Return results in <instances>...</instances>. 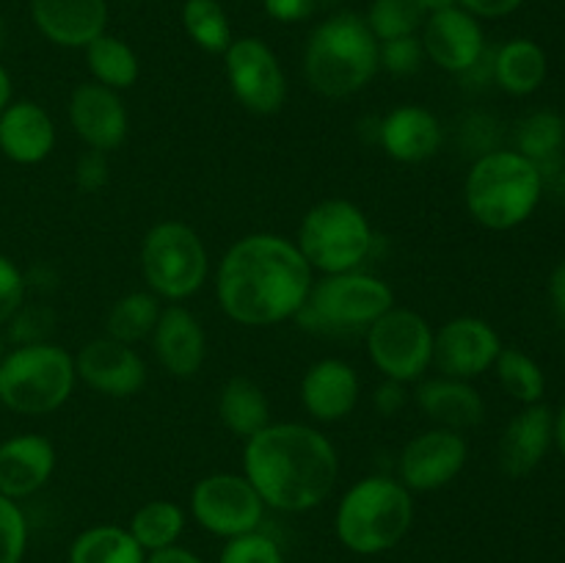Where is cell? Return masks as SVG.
I'll return each instance as SVG.
<instances>
[{
	"mask_svg": "<svg viewBox=\"0 0 565 563\" xmlns=\"http://www.w3.org/2000/svg\"><path fill=\"white\" fill-rule=\"evenodd\" d=\"M315 270L296 241L276 232H252L232 243L215 270V298L241 326L296 320L312 290Z\"/></svg>",
	"mask_w": 565,
	"mask_h": 563,
	"instance_id": "obj_1",
	"label": "cell"
},
{
	"mask_svg": "<svg viewBox=\"0 0 565 563\" xmlns=\"http://www.w3.org/2000/svg\"><path fill=\"white\" fill-rule=\"evenodd\" d=\"M243 475L265 508L303 513L323 506L340 475L337 447L307 423H270L243 447Z\"/></svg>",
	"mask_w": 565,
	"mask_h": 563,
	"instance_id": "obj_2",
	"label": "cell"
},
{
	"mask_svg": "<svg viewBox=\"0 0 565 563\" xmlns=\"http://www.w3.org/2000/svg\"><path fill=\"white\" fill-rule=\"evenodd\" d=\"M379 75V39L356 11H334L312 28L303 47V77L326 99H345Z\"/></svg>",
	"mask_w": 565,
	"mask_h": 563,
	"instance_id": "obj_3",
	"label": "cell"
},
{
	"mask_svg": "<svg viewBox=\"0 0 565 563\" xmlns=\"http://www.w3.org/2000/svg\"><path fill=\"white\" fill-rule=\"evenodd\" d=\"M544 174L516 149H491L475 158L463 180L469 215L491 232H508L530 221L544 199Z\"/></svg>",
	"mask_w": 565,
	"mask_h": 563,
	"instance_id": "obj_4",
	"label": "cell"
},
{
	"mask_svg": "<svg viewBox=\"0 0 565 563\" xmlns=\"http://www.w3.org/2000/svg\"><path fill=\"white\" fill-rule=\"evenodd\" d=\"M414 513V491L392 475H367L337 502V541L353 555H381L406 539Z\"/></svg>",
	"mask_w": 565,
	"mask_h": 563,
	"instance_id": "obj_5",
	"label": "cell"
},
{
	"mask_svg": "<svg viewBox=\"0 0 565 563\" xmlns=\"http://www.w3.org/2000/svg\"><path fill=\"white\" fill-rule=\"evenodd\" d=\"M77 384L75 353L58 342L6 348L0 359V406L25 417H44L64 406Z\"/></svg>",
	"mask_w": 565,
	"mask_h": 563,
	"instance_id": "obj_6",
	"label": "cell"
},
{
	"mask_svg": "<svg viewBox=\"0 0 565 563\" xmlns=\"http://www.w3.org/2000/svg\"><path fill=\"white\" fill-rule=\"evenodd\" d=\"M392 307H395L392 287L379 276L356 268L315 279L296 320L301 329L318 334H367L370 326Z\"/></svg>",
	"mask_w": 565,
	"mask_h": 563,
	"instance_id": "obj_7",
	"label": "cell"
},
{
	"mask_svg": "<svg viewBox=\"0 0 565 563\" xmlns=\"http://www.w3.org/2000/svg\"><path fill=\"white\" fill-rule=\"evenodd\" d=\"M375 232L367 213L351 199H323L312 204L298 226L296 246L320 274H345L362 268L373 254Z\"/></svg>",
	"mask_w": 565,
	"mask_h": 563,
	"instance_id": "obj_8",
	"label": "cell"
},
{
	"mask_svg": "<svg viewBox=\"0 0 565 563\" xmlns=\"http://www.w3.org/2000/svg\"><path fill=\"white\" fill-rule=\"evenodd\" d=\"M138 265L147 290L169 304L196 296L210 276L207 246L185 221H158L149 226L138 252Z\"/></svg>",
	"mask_w": 565,
	"mask_h": 563,
	"instance_id": "obj_9",
	"label": "cell"
},
{
	"mask_svg": "<svg viewBox=\"0 0 565 563\" xmlns=\"http://www.w3.org/2000/svg\"><path fill=\"white\" fill-rule=\"evenodd\" d=\"M434 326L408 307H392L367 329V357L384 379L412 384L434 364Z\"/></svg>",
	"mask_w": 565,
	"mask_h": 563,
	"instance_id": "obj_10",
	"label": "cell"
},
{
	"mask_svg": "<svg viewBox=\"0 0 565 563\" xmlns=\"http://www.w3.org/2000/svg\"><path fill=\"white\" fill-rule=\"evenodd\" d=\"M191 513L199 528L226 541L263 528L265 502L246 475L213 472L193 486Z\"/></svg>",
	"mask_w": 565,
	"mask_h": 563,
	"instance_id": "obj_11",
	"label": "cell"
},
{
	"mask_svg": "<svg viewBox=\"0 0 565 563\" xmlns=\"http://www.w3.org/2000/svg\"><path fill=\"white\" fill-rule=\"evenodd\" d=\"M224 72L232 97L254 116H274L287 103V77L268 42L237 36L224 53Z\"/></svg>",
	"mask_w": 565,
	"mask_h": 563,
	"instance_id": "obj_12",
	"label": "cell"
},
{
	"mask_svg": "<svg viewBox=\"0 0 565 563\" xmlns=\"http://www.w3.org/2000/svg\"><path fill=\"white\" fill-rule=\"evenodd\" d=\"M467 458L469 445L463 434L434 425L406 442L397 458V480L408 491L445 489L463 472Z\"/></svg>",
	"mask_w": 565,
	"mask_h": 563,
	"instance_id": "obj_13",
	"label": "cell"
},
{
	"mask_svg": "<svg viewBox=\"0 0 565 563\" xmlns=\"http://www.w3.org/2000/svg\"><path fill=\"white\" fill-rule=\"evenodd\" d=\"M502 340L489 320L478 315H458L434 334V364L441 375L472 381L494 368Z\"/></svg>",
	"mask_w": 565,
	"mask_h": 563,
	"instance_id": "obj_14",
	"label": "cell"
},
{
	"mask_svg": "<svg viewBox=\"0 0 565 563\" xmlns=\"http://www.w3.org/2000/svg\"><path fill=\"white\" fill-rule=\"evenodd\" d=\"M75 373L77 381L92 392L114 401L138 395L147 386L149 370L141 353L132 346L110 337H94L81 351L75 353Z\"/></svg>",
	"mask_w": 565,
	"mask_h": 563,
	"instance_id": "obj_15",
	"label": "cell"
},
{
	"mask_svg": "<svg viewBox=\"0 0 565 563\" xmlns=\"http://www.w3.org/2000/svg\"><path fill=\"white\" fill-rule=\"evenodd\" d=\"M419 42H423L425 59L450 75H467L489 50L480 20L461 6L425 17Z\"/></svg>",
	"mask_w": 565,
	"mask_h": 563,
	"instance_id": "obj_16",
	"label": "cell"
},
{
	"mask_svg": "<svg viewBox=\"0 0 565 563\" xmlns=\"http://www.w3.org/2000/svg\"><path fill=\"white\" fill-rule=\"evenodd\" d=\"M70 125L72 132L94 152H114L127 141L130 132V114L119 92L103 83H81L70 97Z\"/></svg>",
	"mask_w": 565,
	"mask_h": 563,
	"instance_id": "obj_17",
	"label": "cell"
},
{
	"mask_svg": "<svg viewBox=\"0 0 565 563\" xmlns=\"http://www.w3.org/2000/svg\"><path fill=\"white\" fill-rule=\"evenodd\" d=\"M31 22L50 44L83 50L108 31V0H31Z\"/></svg>",
	"mask_w": 565,
	"mask_h": 563,
	"instance_id": "obj_18",
	"label": "cell"
},
{
	"mask_svg": "<svg viewBox=\"0 0 565 563\" xmlns=\"http://www.w3.org/2000/svg\"><path fill=\"white\" fill-rule=\"evenodd\" d=\"M362 381L356 368L340 357H326L309 364L301 379V406L315 423H340L356 408Z\"/></svg>",
	"mask_w": 565,
	"mask_h": 563,
	"instance_id": "obj_19",
	"label": "cell"
},
{
	"mask_svg": "<svg viewBox=\"0 0 565 563\" xmlns=\"http://www.w3.org/2000/svg\"><path fill=\"white\" fill-rule=\"evenodd\" d=\"M152 348L160 368L174 379H193L207 357V334L196 315L182 304H166L152 331Z\"/></svg>",
	"mask_w": 565,
	"mask_h": 563,
	"instance_id": "obj_20",
	"label": "cell"
},
{
	"mask_svg": "<svg viewBox=\"0 0 565 563\" xmlns=\"http://www.w3.org/2000/svg\"><path fill=\"white\" fill-rule=\"evenodd\" d=\"M375 141L397 163H425L445 141L439 116L425 105H397L375 125Z\"/></svg>",
	"mask_w": 565,
	"mask_h": 563,
	"instance_id": "obj_21",
	"label": "cell"
},
{
	"mask_svg": "<svg viewBox=\"0 0 565 563\" xmlns=\"http://www.w3.org/2000/svg\"><path fill=\"white\" fill-rule=\"evenodd\" d=\"M55 445L42 434H14L0 442V495L25 500L50 484L55 472Z\"/></svg>",
	"mask_w": 565,
	"mask_h": 563,
	"instance_id": "obj_22",
	"label": "cell"
},
{
	"mask_svg": "<svg viewBox=\"0 0 565 563\" xmlns=\"http://www.w3.org/2000/svg\"><path fill=\"white\" fill-rule=\"evenodd\" d=\"M552 428H555V412L544 401L530 403L513 414L502 431L500 450H497L502 472L508 478H524L533 472L555 445Z\"/></svg>",
	"mask_w": 565,
	"mask_h": 563,
	"instance_id": "obj_23",
	"label": "cell"
},
{
	"mask_svg": "<svg viewBox=\"0 0 565 563\" xmlns=\"http://www.w3.org/2000/svg\"><path fill=\"white\" fill-rule=\"evenodd\" d=\"M55 121L36 99H11L0 110V155L17 166H36L53 155Z\"/></svg>",
	"mask_w": 565,
	"mask_h": 563,
	"instance_id": "obj_24",
	"label": "cell"
},
{
	"mask_svg": "<svg viewBox=\"0 0 565 563\" xmlns=\"http://www.w3.org/2000/svg\"><path fill=\"white\" fill-rule=\"evenodd\" d=\"M417 406L425 417L439 428H450L463 434L469 428H478L486 417V401L472 381L450 379V375H436L423 381L414 392Z\"/></svg>",
	"mask_w": 565,
	"mask_h": 563,
	"instance_id": "obj_25",
	"label": "cell"
},
{
	"mask_svg": "<svg viewBox=\"0 0 565 563\" xmlns=\"http://www.w3.org/2000/svg\"><path fill=\"white\" fill-rule=\"evenodd\" d=\"M550 59L533 39H508L494 50V83L511 97H530L544 86Z\"/></svg>",
	"mask_w": 565,
	"mask_h": 563,
	"instance_id": "obj_26",
	"label": "cell"
},
{
	"mask_svg": "<svg viewBox=\"0 0 565 563\" xmlns=\"http://www.w3.org/2000/svg\"><path fill=\"white\" fill-rule=\"evenodd\" d=\"M218 419L232 436L246 442L265 425H270V403L263 386L248 375H232L218 392Z\"/></svg>",
	"mask_w": 565,
	"mask_h": 563,
	"instance_id": "obj_27",
	"label": "cell"
},
{
	"mask_svg": "<svg viewBox=\"0 0 565 563\" xmlns=\"http://www.w3.org/2000/svg\"><path fill=\"white\" fill-rule=\"evenodd\" d=\"M141 550L132 533L121 524H92L72 539L66 563H143Z\"/></svg>",
	"mask_w": 565,
	"mask_h": 563,
	"instance_id": "obj_28",
	"label": "cell"
},
{
	"mask_svg": "<svg viewBox=\"0 0 565 563\" xmlns=\"http://www.w3.org/2000/svg\"><path fill=\"white\" fill-rule=\"evenodd\" d=\"M83 50H86V66L92 72L94 83H103L114 92H125V88H132L138 83L141 61H138L136 50L125 39L105 31L103 36H97Z\"/></svg>",
	"mask_w": 565,
	"mask_h": 563,
	"instance_id": "obj_29",
	"label": "cell"
},
{
	"mask_svg": "<svg viewBox=\"0 0 565 563\" xmlns=\"http://www.w3.org/2000/svg\"><path fill=\"white\" fill-rule=\"evenodd\" d=\"M160 309L163 307H160V298L154 293H125V296H119L110 304L108 315H105V337L127 342V346L149 340L160 318Z\"/></svg>",
	"mask_w": 565,
	"mask_h": 563,
	"instance_id": "obj_30",
	"label": "cell"
},
{
	"mask_svg": "<svg viewBox=\"0 0 565 563\" xmlns=\"http://www.w3.org/2000/svg\"><path fill=\"white\" fill-rule=\"evenodd\" d=\"M180 20L185 36L210 55H224L235 42L230 14L218 0H185Z\"/></svg>",
	"mask_w": 565,
	"mask_h": 563,
	"instance_id": "obj_31",
	"label": "cell"
},
{
	"mask_svg": "<svg viewBox=\"0 0 565 563\" xmlns=\"http://www.w3.org/2000/svg\"><path fill=\"white\" fill-rule=\"evenodd\" d=\"M565 147V119L555 110H533L524 116L513 132V149L535 166H546L563 158Z\"/></svg>",
	"mask_w": 565,
	"mask_h": 563,
	"instance_id": "obj_32",
	"label": "cell"
},
{
	"mask_svg": "<svg viewBox=\"0 0 565 563\" xmlns=\"http://www.w3.org/2000/svg\"><path fill=\"white\" fill-rule=\"evenodd\" d=\"M127 530L143 552L163 550V546L180 544V535L185 530V511L171 500H149L132 513Z\"/></svg>",
	"mask_w": 565,
	"mask_h": 563,
	"instance_id": "obj_33",
	"label": "cell"
},
{
	"mask_svg": "<svg viewBox=\"0 0 565 563\" xmlns=\"http://www.w3.org/2000/svg\"><path fill=\"white\" fill-rule=\"evenodd\" d=\"M497 381H500L502 390L519 401L522 406L530 403H541L546 395V375L541 370V364L535 362L530 353H524L522 348L502 346L500 357H497L494 368Z\"/></svg>",
	"mask_w": 565,
	"mask_h": 563,
	"instance_id": "obj_34",
	"label": "cell"
},
{
	"mask_svg": "<svg viewBox=\"0 0 565 563\" xmlns=\"http://www.w3.org/2000/svg\"><path fill=\"white\" fill-rule=\"evenodd\" d=\"M425 9L419 0H373L364 22L379 42L401 36H417L425 25Z\"/></svg>",
	"mask_w": 565,
	"mask_h": 563,
	"instance_id": "obj_35",
	"label": "cell"
},
{
	"mask_svg": "<svg viewBox=\"0 0 565 563\" xmlns=\"http://www.w3.org/2000/svg\"><path fill=\"white\" fill-rule=\"evenodd\" d=\"M218 563H285V552L274 535L254 530V533L226 539Z\"/></svg>",
	"mask_w": 565,
	"mask_h": 563,
	"instance_id": "obj_36",
	"label": "cell"
},
{
	"mask_svg": "<svg viewBox=\"0 0 565 563\" xmlns=\"http://www.w3.org/2000/svg\"><path fill=\"white\" fill-rule=\"evenodd\" d=\"M28 552V517L20 502L0 495V563H22Z\"/></svg>",
	"mask_w": 565,
	"mask_h": 563,
	"instance_id": "obj_37",
	"label": "cell"
},
{
	"mask_svg": "<svg viewBox=\"0 0 565 563\" xmlns=\"http://www.w3.org/2000/svg\"><path fill=\"white\" fill-rule=\"evenodd\" d=\"M425 50L423 42L417 36H401V39H386L379 42V70L390 72V75L406 77L414 72L423 70L425 64Z\"/></svg>",
	"mask_w": 565,
	"mask_h": 563,
	"instance_id": "obj_38",
	"label": "cell"
},
{
	"mask_svg": "<svg viewBox=\"0 0 565 563\" xmlns=\"http://www.w3.org/2000/svg\"><path fill=\"white\" fill-rule=\"evenodd\" d=\"M28 279L20 265L11 257L0 254V326H9V320L25 304Z\"/></svg>",
	"mask_w": 565,
	"mask_h": 563,
	"instance_id": "obj_39",
	"label": "cell"
},
{
	"mask_svg": "<svg viewBox=\"0 0 565 563\" xmlns=\"http://www.w3.org/2000/svg\"><path fill=\"white\" fill-rule=\"evenodd\" d=\"M334 3L337 0H263V9L274 22L298 25V22H307L329 11Z\"/></svg>",
	"mask_w": 565,
	"mask_h": 563,
	"instance_id": "obj_40",
	"label": "cell"
},
{
	"mask_svg": "<svg viewBox=\"0 0 565 563\" xmlns=\"http://www.w3.org/2000/svg\"><path fill=\"white\" fill-rule=\"evenodd\" d=\"M72 177H75V185L81 188L83 193L103 191V188L108 185V180H110L108 155L94 152V149H86V152L77 158Z\"/></svg>",
	"mask_w": 565,
	"mask_h": 563,
	"instance_id": "obj_41",
	"label": "cell"
},
{
	"mask_svg": "<svg viewBox=\"0 0 565 563\" xmlns=\"http://www.w3.org/2000/svg\"><path fill=\"white\" fill-rule=\"evenodd\" d=\"M406 401H408L406 384H401V381H390V379L381 381L379 390H375L373 395L375 408H379L384 417H395V414H401L403 406H406Z\"/></svg>",
	"mask_w": 565,
	"mask_h": 563,
	"instance_id": "obj_42",
	"label": "cell"
},
{
	"mask_svg": "<svg viewBox=\"0 0 565 563\" xmlns=\"http://www.w3.org/2000/svg\"><path fill=\"white\" fill-rule=\"evenodd\" d=\"M522 3L524 0H458V6L478 20H502L522 9Z\"/></svg>",
	"mask_w": 565,
	"mask_h": 563,
	"instance_id": "obj_43",
	"label": "cell"
},
{
	"mask_svg": "<svg viewBox=\"0 0 565 563\" xmlns=\"http://www.w3.org/2000/svg\"><path fill=\"white\" fill-rule=\"evenodd\" d=\"M143 563H204V561L196 555V552L188 550V546L171 544V546H163V550L147 552V561Z\"/></svg>",
	"mask_w": 565,
	"mask_h": 563,
	"instance_id": "obj_44",
	"label": "cell"
},
{
	"mask_svg": "<svg viewBox=\"0 0 565 563\" xmlns=\"http://www.w3.org/2000/svg\"><path fill=\"white\" fill-rule=\"evenodd\" d=\"M546 290H550L552 309H555L557 318L565 323V259L561 265H555V270L550 274V285H546Z\"/></svg>",
	"mask_w": 565,
	"mask_h": 563,
	"instance_id": "obj_45",
	"label": "cell"
},
{
	"mask_svg": "<svg viewBox=\"0 0 565 563\" xmlns=\"http://www.w3.org/2000/svg\"><path fill=\"white\" fill-rule=\"evenodd\" d=\"M11 99H14V83H11L9 70L0 64V110H3Z\"/></svg>",
	"mask_w": 565,
	"mask_h": 563,
	"instance_id": "obj_46",
	"label": "cell"
},
{
	"mask_svg": "<svg viewBox=\"0 0 565 563\" xmlns=\"http://www.w3.org/2000/svg\"><path fill=\"white\" fill-rule=\"evenodd\" d=\"M552 436H555V447L561 450L563 461H565V403L557 408L555 414V428H552Z\"/></svg>",
	"mask_w": 565,
	"mask_h": 563,
	"instance_id": "obj_47",
	"label": "cell"
},
{
	"mask_svg": "<svg viewBox=\"0 0 565 563\" xmlns=\"http://www.w3.org/2000/svg\"><path fill=\"white\" fill-rule=\"evenodd\" d=\"M419 6L425 9V14H436V11H445L458 6V0H419Z\"/></svg>",
	"mask_w": 565,
	"mask_h": 563,
	"instance_id": "obj_48",
	"label": "cell"
},
{
	"mask_svg": "<svg viewBox=\"0 0 565 563\" xmlns=\"http://www.w3.org/2000/svg\"><path fill=\"white\" fill-rule=\"evenodd\" d=\"M6 42H9V25H6V17L0 14V53H3Z\"/></svg>",
	"mask_w": 565,
	"mask_h": 563,
	"instance_id": "obj_49",
	"label": "cell"
},
{
	"mask_svg": "<svg viewBox=\"0 0 565 563\" xmlns=\"http://www.w3.org/2000/svg\"><path fill=\"white\" fill-rule=\"evenodd\" d=\"M3 353H6V337L0 334V359H3Z\"/></svg>",
	"mask_w": 565,
	"mask_h": 563,
	"instance_id": "obj_50",
	"label": "cell"
},
{
	"mask_svg": "<svg viewBox=\"0 0 565 563\" xmlns=\"http://www.w3.org/2000/svg\"><path fill=\"white\" fill-rule=\"evenodd\" d=\"M127 3H141V0H127Z\"/></svg>",
	"mask_w": 565,
	"mask_h": 563,
	"instance_id": "obj_51",
	"label": "cell"
},
{
	"mask_svg": "<svg viewBox=\"0 0 565 563\" xmlns=\"http://www.w3.org/2000/svg\"><path fill=\"white\" fill-rule=\"evenodd\" d=\"M563 359H565V342H563Z\"/></svg>",
	"mask_w": 565,
	"mask_h": 563,
	"instance_id": "obj_52",
	"label": "cell"
}]
</instances>
